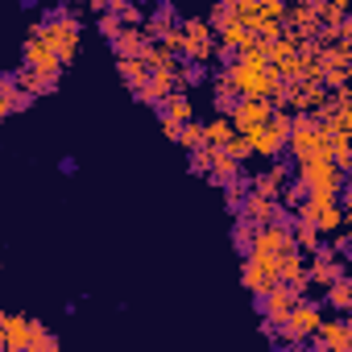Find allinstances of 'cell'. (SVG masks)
<instances>
[{
	"mask_svg": "<svg viewBox=\"0 0 352 352\" xmlns=\"http://www.w3.org/2000/svg\"><path fill=\"white\" fill-rule=\"evenodd\" d=\"M278 282L294 286L298 294H307V290H311V282H307V257H302L298 249H286V253L278 257Z\"/></svg>",
	"mask_w": 352,
	"mask_h": 352,
	"instance_id": "cell-16",
	"label": "cell"
},
{
	"mask_svg": "<svg viewBox=\"0 0 352 352\" xmlns=\"http://www.w3.org/2000/svg\"><path fill=\"white\" fill-rule=\"evenodd\" d=\"M116 71H120V79H124L129 87H137V83L149 75V67H145L141 58H116Z\"/></svg>",
	"mask_w": 352,
	"mask_h": 352,
	"instance_id": "cell-32",
	"label": "cell"
},
{
	"mask_svg": "<svg viewBox=\"0 0 352 352\" xmlns=\"http://www.w3.org/2000/svg\"><path fill=\"white\" fill-rule=\"evenodd\" d=\"M290 236H294V249H298V253H311V249H319V245H323L319 228H311L302 216H294V220H290Z\"/></svg>",
	"mask_w": 352,
	"mask_h": 352,
	"instance_id": "cell-27",
	"label": "cell"
},
{
	"mask_svg": "<svg viewBox=\"0 0 352 352\" xmlns=\"http://www.w3.org/2000/svg\"><path fill=\"white\" fill-rule=\"evenodd\" d=\"M212 100H216V112H228V108L241 100V96H236V87L228 83V75H224V71L212 79Z\"/></svg>",
	"mask_w": 352,
	"mask_h": 352,
	"instance_id": "cell-29",
	"label": "cell"
},
{
	"mask_svg": "<svg viewBox=\"0 0 352 352\" xmlns=\"http://www.w3.org/2000/svg\"><path fill=\"white\" fill-rule=\"evenodd\" d=\"M179 34H183V50L179 54H187V63H216V30L208 25V17H187L183 25H179Z\"/></svg>",
	"mask_w": 352,
	"mask_h": 352,
	"instance_id": "cell-7",
	"label": "cell"
},
{
	"mask_svg": "<svg viewBox=\"0 0 352 352\" xmlns=\"http://www.w3.org/2000/svg\"><path fill=\"white\" fill-rule=\"evenodd\" d=\"M224 75H228V83L236 87V96H257V100H270V96L286 83V79H278V71H274L265 58H249V54L228 58Z\"/></svg>",
	"mask_w": 352,
	"mask_h": 352,
	"instance_id": "cell-1",
	"label": "cell"
},
{
	"mask_svg": "<svg viewBox=\"0 0 352 352\" xmlns=\"http://www.w3.org/2000/svg\"><path fill=\"white\" fill-rule=\"evenodd\" d=\"M162 133L174 141V137H179V120H166V116H162Z\"/></svg>",
	"mask_w": 352,
	"mask_h": 352,
	"instance_id": "cell-40",
	"label": "cell"
},
{
	"mask_svg": "<svg viewBox=\"0 0 352 352\" xmlns=\"http://www.w3.org/2000/svg\"><path fill=\"white\" fill-rule=\"evenodd\" d=\"M298 166V183L307 195H323V199H340L344 191V170L327 157V153H315V157H302L294 162Z\"/></svg>",
	"mask_w": 352,
	"mask_h": 352,
	"instance_id": "cell-3",
	"label": "cell"
},
{
	"mask_svg": "<svg viewBox=\"0 0 352 352\" xmlns=\"http://www.w3.org/2000/svg\"><path fill=\"white\" fill-rule=\"evenodd\" d=\"M232 133H236V129H232L228 112H220L216 120H208V124H204V141H208V145H224V141H228Z\"/></svg>",
	"mask_w": 352,
	"mask_h": 352,
	"instance_id": "cell-30",
	"label": "cell"
},
{
	"mask_svg": "<svg viewBox=\"0 0 352 352\" xmlns=\"http://www.w3.org/2000/svg\"><path fill=\"white\" fill-rule=\"evenodd\" d=\"M153 42H162L170 30H179V21H174V13H170V0H157V9L153 13H145V25H141Z\"/></svg>",
	"mask_w": 352,
	"mask_h": 352,
	"instance_id": "cell-23",
	"label": "cell"
},
{
	"mask_svg": "<svg viewBox=\"0 0 352 352\" xmlns=\"http://www.w3.org/2000/svg\"><path fill=\"white\" fill-rule=\"evenodd\" d=\"M54 348H58V336H54L42 319H34V323H30V348H25V352H54Z\"/></svg>",
	"mask_w": 352,
	"mask_h": 352,
	"instance_id": "cell-28",
	"label": "cell"
},
{
	"mask_svg": "<svg viewBox=\"0 0 352 352\" xmlns=\"http://www.w3.org/2000/svg\"><path fill=\"white\" fill-rule=\"evenodd\" d=\"M311 228H319V236H331L336 228H344V208L340 199H323V195H302V204L294 208Z\"/></svg>",
	"mask_w": 352,
	"mask_h": 352,
	"instance_id": "cell-8",
	"label": "cell"
},
{
	"mask_svg": "<svg viewBox=\"0 0 352 352\" xmlns=\"http://www.w3.org/2000/svg\"><path fill=\"white\" fill-rule=\"evenodd\" d=\"M274 282H278V265H274V261H257V257H249V253H245L241 286H245V290H253V294H261V290H270Z\"/></svg>",
	"mask_w": 352,
	"mask_h": 352,
	"instance_id": "cell-15",
	"label": "cell"
},
{
	"mask_svg": "<svg viewBox=\"0 0 352 352\" xmlns=\"http://www.w3.org/2000/svg\"><path fill=\"white\" fill-rule=\"evenodd\" d=\"M270 112H274V104H270V100L241 96V100L228 108V120H232V129H236V133H249V129H253V124H261Z\"/></svg>",
	"mask_w": 352,
	"mask_h": 352,
	"instance_id": "cell-10",
	"label": "cell"
},
{
	"mask_svg": "<svg viewBox=\"0 0 352 352\" xmlns=\"http://www.w3.org/2000/svg\"><path fill=\"white\" fill-rule=\"evenodd\" d=\"M319 319H323V307H319V302L294 298V307L274 323V340H278V344H302V340H311V336H315Z\"/></svg>",
	"mask_w": 352,
	"mask_h": 352,
	"instance_id": "cell-5",
	"label": "cell"
},
{
	"mask_svg": "<svg viewBox=\"0 0 352 352\" xmlns=\"http://www.w3.org/2000/svg\"><path fill=\"white\" fill-rule=\"evenodd\" d=\"M286 137H290V112H286V108H274L261 124H253V129L245 133L253 157H265V162H274V157L286 149Z\"/></svg>",
	"mask_w": 352,
	"mask_h": 352,
	"instance_id": "cell-4",
	"label": "cell"
},
{
	"mask_svg": "<svg viewBox=\"0 0 352 352\" xmlns=\"http://www.w3.org/2000/svg\"><path fill=\"white\" fill-rule=\"evenodd\" d=\"M327 5H331V9H340V13H348V5H352V0H327Z\"/></svg>",
	"mask_w": 352,
	"mask_h": 352,
	"instance_id": "cell-42",
	"label": "cell"
},
{
	"mask_svg": "<svg viewBox=\"0 0 352 352\" xmlns=\"http://www.w3.org/2000/svg\"><path fill=\"white\" fill-rule=\"evenodd\" d=\"M340 274H344V257H336V253L323 249V245L311 249V257H307V282H311V286L323 290V286H331Z\"/></svg>",
	"mask_w": 352,
	"mask_h": 352,
	"instance_id": "cell-9",
	"label": "cell"
},
{
	"mask_svg": "<svg viewBox=\"0 0 352 352\" xmlns=\"http://www.w3.org/2000/svg\"><path fill=\"white\" fill-rule=\"evenodd\" d=\"M21 67H34V71H42V75H63V63H58V54L38 38V34H30L25 38V50H21Z\"/></svg>",
	"mask_w": 352,
	"mask_h": 352,
	"instance_id": "cell-12",
	"label": "cell"
},
{
	"mask_svg": "<svg viewBox=\"0 0 352 352\" xmlns=\"http://www.w3.org/2000/svg\"><path fill=\"white\" fill-rule=\"evenodd\" d=\"M116 17H120V25H145V9H141V5H133V0H129V5H124Z\"/></svg>",
	"mask_w": 352,
	"mask_h": 352,
	"instance_id": "cell-35",
	"label": "cell"
},
{
	"mask_svg": "<svg viewBox=\"0 0 352 352\" xmlns=\"http://www.w3.org/2000/svg\"><path fill=\"white\" fill-rule=\"evenodd\" d=\"M149 46V34L141 25H120V34L112 38V50L116 58H141V50Z\"/></svg>",
	"mask_w": 352,
	"mask_h": 352,
	"instance_id": "cell-20",
	"label": "cell"
},
{
	"mask_svg": "<svg viewBox=\"0 0 352 352\" xmlns=\"http://www.w3.org/2000/svg\"><path fill=\"white\" fill-rule=\"evenodd\" d=\"M30 34H38V38H42V42H46V46L58 54V63H63V67H67V63L79 54V38H83V34H79V21H75V13H67V9H58V13H46V17H42V21H38Z\"/></svg>",
	"mask_w": 352,
	"mask_h": 352,
	"instance_id": "cell-2",
	"label": "cell"
},
{
	"mask_svg": "<svg viewBox=\"0 0 352 352\" xmlns=\"http://www.w3.org/2000/svg\"><path fill=\"white\" fill-rule=\"evenodd\" d=\"M30 323H34V319L5 311V352H25V348H30Z\"/></svg>",
	"mask_w": 352,
	"mask_h": 352,
	"instance_id": "cell-22",
	"label": "cell"
},
{
	"mask_svg": "<svg viewBox=\"0 0 352 352\" xmlns=\"http://www.w3.org/2000/svg\"><path fill=\"white\" fill-rule=\"evenodd\" d=\"M208 179H212L216 187H224V183L241 179V162H236L224 145H212V153H208Z\"/></svg>",
	"mask_w": 352,
	"mask_h": 352,
	"instance_id": "cell-18",
	"label": "cell"
},
{
	"mask_svg": "<svg viewBox=\"0 0 352 352\" xmlns=\"http://www.w3.org/2000/svg\"><path fill=\"white\" fill-rule=\"evenodd\" d=\"M216 38H220V50H232V54H241L245 46H253V38H257V34H253L245 21H236V17H232L228 25H220V30H216Z\"/></svg>",
	"mask_w": 352,
	"mask_h": 352,
	"instance_id": "cell-21",
	"label": "cell"
},
{
	"mask_svg": "<svg viewBox=\"0 0 352 352\" xmlns=\"http://www.w3.org/2000/svg\"><path fill=\"white\" fill-rule=\"evenodd\" d=\"M331 236H336V241H331V253H336V257H348V249H352V245H348V236H344L340 228H336Z\"/></svg>",
	"mask_w": 352,
	"mask_h": 352,
	"instance_id": "cell-39",
	"label": "cell"
},
{
	"mask_svg": "<svg viewBox=\"0 0 352 352\" xmlns=\"http://www.w3.org/2000/svg\"><path fill=\"white\" fill-rule=\"evenodd\" d=\"M100 34H104L108 42H112V38L120 34V17H116L112 9H104V13H100Z\"/></svg>",
	"mask_w": 352,
	"mask_h": 352,
	"instance_id": "cell-36",
	"label": "cell"
},
{
	"mask_svg": "<svg viewBox=\"0 0 352 352\" xmlns=\"http://www.w3.org/2000/svg\"><path fill=\"white\" fill-rule=\"evenodd\" d=\"M311 340H319L323 352H352V323H348V319H327V315H323Z\"/></svg>",
	"mask_w": 352,
	"mask_h": 352,
	"instance_id": "cell-11",
	"label": "cell"
},
{
	"mask_svg": "<svg viewBox=\"0 0 352 352\" xmlns=\"http://www.w3.org/2000/svg\"><path fill=\"white\" fill-rule=\"evenodd\" d=\"M286 249H294L290 220H270V224H257V228H253V241H249L245 253L257 257V261H274V265H278V257H282Z\"/></svg>",
	"mask_w": 352,
	"mask_h": 352,
	"instance_id": "cell-6",
	"label": "cell"
},
{
	"mask_svg": "<svg viewBox=\"0 0 352 352\" xmlns=\"http://www.w3.org/2000/svg\"><path fill=\"white\" fill-rule=\"evenodd\" d=\"M0 348H5V311H0Z\"/></svg>",
	"mask_w": 352,
	"mask_h": 352,
	"instance_id": "cell-43",
	"label": "cell"
},
{
	"mask_svg": "<svg viewBox=\"0 0 352 352\" xmlns=\"http://www.w3.org/2000/svg\"><path fill=\"white\" fill-rule=\"evenodd\" d=\"M124 5H129V0H104V9H112V13H120Z\"/></svg>",
	"mask_w": 352,
	"mask_h": 352,
	"instance_id": "cell-41",
	"label": "cell"
},
{
	"mask_svg": "<svg viewBox=\"0 0 352 352\" xmlns=\"http://www.w3.org/2000/svg\"><path fill=\"white\" fill-rule=\"evenodd\" d=\"M187 153H191V170H195V174H208V153H212V145L204 141L199 149H187Z\"/></svg>",
	"mask_w": 352,
	"mask_h": 352,
	"instance_id": "cell-37",
	"label": "cell"
},
{
	"mask_svg": "<svg viewBox=\"0 0 352 352\" xmlns=\"http://www.w3.org/2000/svg\"><path fill=\"white\" fill-rule=\"evenodd\" d=\"M286 179H290L286 166L274 157L265 170H257L253 179H249V191H257V195H265V199H278V195H282V187H286Z\"/></svg>",
	"mask_w": 352,
	"mask_h": 352,
	"instance_id": "cell-17",
	"label": "cell"
},
{
	"mask_svg": "<svg viewBox=\"0 0 352 352\" xmlns=\"http://www.w3.org/2000/svg\"><path fill=\"white\" fill-rule=\"evenodd\" d=\"M174 141H179L183 149H199V145H204V124H199L195 116L183 120V124H179V137H174Z\"/></svg>",
	"mask_w": 352,
	"mask_h": 352,
	"instance_id": "cell-31",
	"label": "cell"
},
{
	"mask_svg": "<svg viewBox=\"0 0 352 352\" xmlns=\"http://www.w3.org/2000/svg\"><path fill=\"white\" fill-rule=\"evenodd\" d=\"M323 294H327V307L336 315H348L352 311V282H348V274H340L331 286H323Z\"/></svg>",
	"mask_w": 352,
	"mask_h": 352,
	"instance_id": "cell-26",
	"label": "cell"
},
{
	"mask_svg": "<svg viewBox=\"0 0 352 352\" xmlns=\"http://www.w3.org/2000/svg\"><path fill=\"white\" fill-rule=\"evenodd\" d=\"M257 298H261V319H265V323H278V319L294 307V298H302V294H298L294 286H286V282H274V286L261 290Z\"/></svg>",
	"mask_w": 352,
	"mask_h": 352,
	"instance_id": "cell-13",
	"label": "cell"
},
{
	"mask_svg": "<svg viewBox=\"0 0 352 352\" xmlns=\"http://www.w3.org/2000/svg\"><path fill=\"white\" fill-rule=\"evenodd\" d=\"M157 108H162V116H166V120H179V124L195 116V108H191V96H187L183 87H174V91H170V96H166Z\"/></svg>",
	"mask_w": 352,
	"mask_h": 352,
	"instance_id": "cell-25",
	"label": "cell"
},
{
	"mask_svg": "<svg viewBox=\"0 0 352 352\" xmlns=\"http://www.w3.org/2000/svg\"><path fill=\"white\" fill-rule=\"evenodd\" d=\"M236 216H249L253 224H270V220H290V212L278 204V199H265V195H257V191H245V199H241V212Z\"/></svg>",
	"mask_w": 352,
	"mask_h": 352,
	"instance_id": "cell-14",
	"label": "cell"
},
{
	"mask_svg": "<svg viewBox=\"0 0 352 352\" xmlns=\"http://www.w3.org/2000/svg\"><path fill=\"white\" fill-rule=\"evenodd\" d=\"M13 79H17V87H21V91H30L34 100H38V96H50V91L58 87V79H54V75H42V71H34V67H21Z\"/></svg>",
	"mask_w": 352,
	"mask_h": 352,
	"instance_id": "cell-24",
	"label": "cell"
},
{
	"mask_svg": "<svg viewBox=\"0 0 352 352\" xmlns=\"http://www.w3.org/2000/svg\"><path fill=\"white\" fill-rule=\"evenodd\" d=\"M204 63H179V87H195V83H204Z\"/></svg>",
	"mask_w": 352,
	"mask_h": 352,
	"instance_id": "cell-34",
	"label": "cell"
},
{
	"mask_svg": "<svg viewBox=\"0 0 352 352\" xmlns=\"http://www.w3.org/2000/svg\"><path fill=\"white\" fill-rule=\"evenodd\" d=\"M253 228H257V224H253L249 216H236V224H232V245H236L241 253L249 249V241H253Z\"/></svg>",
	"mask_w": 352,
	"mask_h": 352,
	"instance_id": "cell-33",
	"label": "cell"
},
{
	"mask_svg": "<svg viewBox=\"0 0 352 352\" xmlns=\"http://www.w3.org/2000/svg\"><path fill=\"white\" fill-rule=\"evenodd\" d=\"M228 21H232V9L224 5V0H216V9H212V17H208V25H212V30H220V25H228Z\"/></svg>",
	"mask_w": 352,
	"mask_h": 352,
	"instance_id": "cell-38",
	"label": "cell"
},
{
	"mask_svg": "<svg viewBox=\"0 0 352 352\" xmlns=\"http://www.w3.org/2000/svg\"><path fill=\"white\" fill-rule=\"evenodd\" d=\"M30 104H34V96H30V91H21L13 75H0V124H5L13 112H25Z\"/></svg>",
	"mask_w": 352,
	"mask_h": 352,
	"instance_id": "cell-19",
	"label": "cell"
}]
</instances>
